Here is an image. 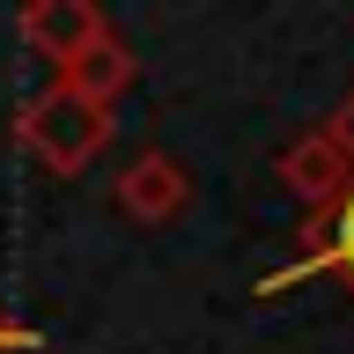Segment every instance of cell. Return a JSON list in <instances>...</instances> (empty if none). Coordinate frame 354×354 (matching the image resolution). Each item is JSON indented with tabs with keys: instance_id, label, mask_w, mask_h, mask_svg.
Here are the masks:
<instances>
[{
	"instance_id": "obj_1",
	"label": "cell",
	"mask_w": 354,
	"mask_h": 354,
	"mask_svg": "<svg viewBox=\"0 0 354 354\" xmlns=\"http://www.w3.org/2000/svg\"><path fill=\"white\" fill-rule=\"evenodd\" d=\"M15 140L37 155L52 177H82L88 162H96V148L111 140V104H88V96H74L66 82H52V88H37V96L22 104Z\"/></svg>"
},
{
	"instance_id": "obj_2",
	"label": "cell",
	"mask_w": 354,
	"mask_h": 354,
	"mask_svg": "<svg viewBox=\"0 0 354 354\" xmlns=\"http://www.w3.org/2000/svg\"><path fill=\"white\" fill-rule=\"evenodd\" d=\"M303 273H332V281H347V295H354V185L303 229L295 266H288V273H273V281H266V295H273V288H288V281H303Z\"/></svg>"
},
{
	"instance_id": "obj_3",
	"label": "cell",
	"mask_w": 354,
	"mask_h": 354,
	"mask_svg": "<svg viewBox=\"0 0 354 354\" xmlns=\"http://www.w3.org/2000/svg\"><path fill=\"white\" fill-rule=\"evenodd\" d=\"M281 185L303 199L310 214H325L332 199L354 185V162L339 155V140L317 126V133H303V140H288V148H281Z\"/></svg>"
},
{
	"instance_id": "obj_4",
	"label": "cell",
	"mask_w": 354,
	"mask_h": 354,
	"mask_svg": "<svg viewBox=\"0 0 354 354\" xmlns=\"http://www.w3.org/2000/svg\"><path fill=\"white\" fill-rule=\"evenodd\" d=\"M96 37H104V8H96V0H22V44H30L37 59L66 66Z\"/></svg>"
},
{
	"instance_id": "obj_5",
	"label": "cell",
	"mask_w": 354,
	"mask_h": 354,
	"mask_svg": "<svg viewBox=\"0 0 354 354\" xmlns=\"http://www.w3.org/2000/svg\"><path fill=\"white\" fill-rule=\"evenodd\" d=\"M185 199H192V177H185V162H170L162 148L133 155L126 177H118V207H126L133 221H170V214H185Z\"/></svg>"
},
{
	"instance_id": "obj_6",
	"label": "cell",
	"mask_w": 354,
	"mask_h": 354,
	"mask_svg": "<svg viewBox=\"0 0 354 354\" xmlns=\"http://www.w3.org/2000/svg\"><path fill=\"white\" fill-rule=\"evenodd\" d=\"M59 82L74 88V96H88V104H118L133 88V52H126V37H96V44H82L74 59L59 66Z\"/></svg>"
},
{
	"instance_id": "obj_7",
	"label": "cell",
	"mask_w": 354,
	"mask_h": 354,
	"mask_svg": "<svg viewBox=\"0 0 354 354\" xmlns=\"http://www.w3.org/2000/svg\"><path fill=\"white\" fill-rule=\"evenodd\" d=\"M325 133H332V140H339V155H347V162H354V96H339V111H332V118H325Z\"/></svg>"
},
{
	"instance_id": "obj_8",
	"label": "cell",
	"mask_w": 354,
	"mask_h": 354,
	"mask_svg": "<svg viewBox=\"0 0 354 354\" xmlns=\"http://www.w3.org/2000/svg\"><path fill=\"white\" fill-rule=\"evenodd\" d=\"M15 339H30V332H15V325H8V317H0V354L15 347Z\"/></svg>"
}]
</instances>
